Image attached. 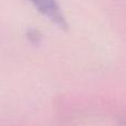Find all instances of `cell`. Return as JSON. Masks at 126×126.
Instances as JSON below:
<instances>
[{"instance_id": "1", "label": "cell", "mask_w": 126, "mask_h": 126, "mask_svg": "<svg viewBox=\"0 0 126 126\" xmlns=\"http://www.w3.org/2000/svg\"><path fill=\"white\" fill-rule=\"evenodd\" d=\"M31 3L48 19H50L52 22H54L57 26L65 28L66 22L63 17L59 4L57 3V0H30Z\"/></svg>"}]
</instances>
